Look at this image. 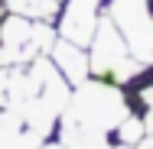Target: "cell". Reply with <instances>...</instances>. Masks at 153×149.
<instances>
[{
    "mask_svg": "<svg viewBox=\"0 0 153 149\" xmlns=\"http://www.w3.org/2000/svg\"><path fill=\"white\" fill-rule=\"evenodd\" d=\"M101 20V0H62V10L56 16L59 39H68L82 49H88Z\"/></svg>",
    "mask_w": 153,
    "mask_h": 149,
    "instance_id": "obj_5",
    "label": "cell"
},
{
    "mask_svg": "<svg viewBox=\"0 0 153 149\" xmlns=\"http://www.w3.org/2000/svg\"><path fill=\"white\" fill-rule=\"evenodd\" d=\"M104 13L124 36L130 55L143 62L147 68L153 65V0H108Z\"/></svg>",
    "mask_w": 153,
    "mask_h": 149,
    "instance_id": "obj_4",
    "label": "cell"
},
{
    "mask_svg": "<svg viewBox=\"0 0 153 149\" xmlns=\"http://www.w3.org/2000/svg\"><path fill=\"white\" fill-rule=\"evenodd\" d=\"M0 7L13 16H26V20H42V23H56L62 10V0H0Z\"/></svg>",
    "mask_w": 153,
    "mask_h": 149,
    "instance_id": "obj_8",
    "label": "cell"
},
{
    "mask_svg": "<svg viewBox=\"0 0 153 149\" xmlns=\"http://www.w3.org/2000/svg\"><path fill=\"white\" fill-rule=\"evenodd\" d=\"M88 62H91V75L101 81H111V84H130L134 78H140V71L147 68L143 62H137L130 55L124 36L117 32V26L111 23L108 13H101L98 20V29L94 39L88 46Z\"/></svg>",
    "mask_w": 153,
    "mask_h": 149,
    "instance_id": "obj_2",
    "label": "cell"
},
{
    "mask_svg": "<svg viewBox=\"0 0 153 149\" xmlns=\"http://www.w3.org/2000/svg\"><path fill=\"white\" fill-rule=\"evenodd\" d=\"M137 149H153V133H147V136H143V143H140Z\"/></svg>",
    "mask_w": 153,
    "mask_h": 149,
    "instance_id": "obj_11",
    "label": "cell"
},
{
    "mask_svg": "<svg viewBox=\"0 0 153 149\" xmlns=\"http://www.w3.org/2000/svg\"><path fill=\"white\" fill-rule=\"evenodd\" d=\"M56 39L59 32L52 23L7 13L0 20V65H26L39 55H49Z\"/></svg>",
    "mask_w": 153,
    "mask_h": 149,
    "instance_id": "obj_3",
    "label": "cell"
},
{
    "mask_svg": "<svg viewBox=\"0 0 153 149\" xmlns=\"http://www.w3.org/2000/svg\"><path fill=\"white\" fill-rule=\"evenodd\" d=\"M143 104H147V133H153V84L150 88H143Z\"/></svg>",
    "mask_w": 153,
    "mask_h": 149,
    "instance_id": "obj_10",
    "label": "cell"
},
{
    "mask_svg": "<svg viewBox=\"0 0 153 149\" xmlns=\"http://www.w3.org/2000/svg\"><path fill=\"white\" fill-rule=\"evenodd\" d=\"M114 133H117V139H121V143H127V146H140V143H143V136H147V120L127 114Z\"/></svg>",
    "mask_w": 153,
    "mask_h": 149,
    "instance_id": "obj_9",
    "label": "cell"
},
{
    "mask_svg": "<svg viewBox=\"0 0 153 149\" xmlns=\"http://www.w3.org/2000/svg\"><path fill=\"white\" fill-rule=\"evenodd\" d=\"M114 149H137V146H127V143H121V146H114Z\"/></svg>",
    "mask_w": 153,
    "mask_h": 149,
    "instance_id": "obj_13",
    "label": "cell"
},
{
    "mask_svg": "<svg viewBox=\"0 0 153 149\" xmlns=\"http://www.w3.org/2000/svg\"><path fill=\"white\" fill-rule=\"evenodd\" d=\"M49 59H52V65L59 68V75L72 84V88H78V84H85V81L91 78L88 52H85L82 46H75V42H68V39H56Z\"/></svg>",
    "mask_w": 153,
    "mask_h": 149,
    "instance_id": "obj_6",
    "label": "cell"
},
{
    "mask_svg": "<svg viewBox=\"0 0 153 149\" xmlns=\"http://www.w3.org/2000/svg\"><path fill=\"white\" fill-rule=\"evenodd\" d=\"M39 149H65V146H62V143H42Z\"/></svg>",
    "mask_w": 153,
    "mask_h": 149,
    "instance_id": "obj_12",
    "label": "cell"
},
{
    "mask_svg": "<svg viewBox=\"0 0 153 149\" xmlns=\"http://www.w3.org/2000/svg\"><path fill=\"white\" fill-rule=\"evenodd\" d=\"M127 114H130V104L124 97L121 84L88 78L85 84L72 88V97H68V104H65V110L59 117V126L108 136V133H114L121 126V120Z\"/></svg>",
    "mask_w": 153,
    "mask_h": 149,
    "instance_id": "obj_1",
    "label": "cell"
},
{
    "mask_svg": "<svg viewBox=\"0 0 153 149\" xmlns=\"http://www.w3.org/2000/svg\"><path fill=\"white\" fill-rule=\"evenodd\" d=\"M42 143L46 139L39 133H33L16 114L0 110V149H39Z\"/></svg>",
    "mask_w": 153,
    "mask_h": 149,
    "instance_id": "obj_7",
    "label": "cell"
}]
</instances>
